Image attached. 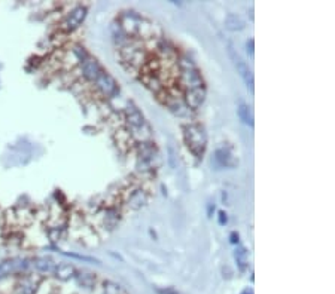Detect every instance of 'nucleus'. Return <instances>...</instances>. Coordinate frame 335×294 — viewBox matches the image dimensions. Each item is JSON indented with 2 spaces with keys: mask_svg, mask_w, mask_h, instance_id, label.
<instances>
[{
  "mask_svg": "<svg viewBox=\"0 0 335 294\" xmlns=\"http://www.w3.org/2000/svg\"><path fill=\"white\" fill-rule=\"evenodd\" d=\"M125 119H127V124H128L131 135L139 143L151 141L152 128H151V125L147 124V121L144 119V116L140 113V110L136 105L128 104V107L125 108Z\"/></svg>",
  "mask_w": 335,
  "mask_h": 294,
  "instance_id": "nucleus-1",
  "label": "nucleus"
},
{
  "mask_svg": "<svg viewBox=\"0 0 335 294\" xmlns=\"http://www.w3.org/2000/svg\"><path fill=\"white\" fill-rule=\"evenodd\" d=\"M179 75H180V84L185 94L206 88L198 67L190 58H182L179 61Z\"/></svg>",
  "mask_w": 335,
  "mask_h": 294,
  "instance_id": "nucleus-2",
  "label": "nucleus"
},
{
  "mask_svg": "<svg viewBox=\"0 0 335 294\" xmlns=\"http://www.w3.org/2000/svg\"><path fill=\"white\" fill-rule=\"evenodd\" d=\"M120 27L125 33L127 38H147L151 36L154 27L151 22H147L143 17L137 15L136 12H125L120 18Z\"/></svg>",
  "mask_w": 335,
  "mask_h": 294,
  "instance_id": "nucleus-3",
  "label": "nucleus"
},
{
  "mask_svg": "<svg viewBox=\"0 0 335 294\" xmlns=\"http://www.w3.org/2000/svg\"><path fill=\"white\" fill-rule=\"evenodd\" d=\"M183 140L190 152L197 158L201 159L206 147H207V135L201 125L198 124H188L183 126Z\"/></svg>",
  "mask_w": 335,
  "mask_h": 294,
  "instance_id": "nucleus-4",
  "label": "nucleus"
},
{
  "mask_svg": "<svg viewBox=\"0 0 335 294\" xmlns=\"http://www.w3.org/2000/svg\"><path fill=\"white\" fill-rule=\"evenodd\" d=\"M85 17H87V8H85V6H76V8H73V9L66 15V18L63 20L61 28H63L64 31H67V33H72V31H74V30H78V28L82 25Z\"/></svg>",
  "mask_w": 335,
  "mask_h": 294,
  "instance_id": "nucleus-5",
  "label": "nucleus"
},
{
  "mask_svg": "<svg viewBox=\"0 0 335 294\" xmlns=\"http://www.w3.org/2000/svg\"><path fill=\"white\" fill-rule=\"evenodd\" d=\"M230 55H231V60L237 68V73L241 76V79L244 81L247 89L253 94V75H252V70L249 68V65L246 64V61L233 49V46H230Z\"/></svg>",
  "mask_w": 335,
  "mask_h": 294,
  "instance_id": "nucleus-6",
  "label": "nucleus"
},
{
  "mask_svg": "<svg viewBox=\"0 0 335 294\" xmlns=\"http://www.w3.org/2000/svg\"><path fill=\"white\" fill-rule=\"evenodd\" d=\"M30 266L28 260L25 259H8L0 262V281L9 278L11 275L25 271Z\"/></svg>",
  "mask_w": 335,
  "mask_h": 294,
  "instance_id": "nucleus-7",
  "label": "nucleus"
},
{
  "mask_svg": "<svg viewBox=\"0 0 335 294\" xmlns=\"http://www.w3.org/2000/svg\"><path fill=\"white\" fill-rule=\"evenodd\" d=\"M121 55H122V60L125 63H128L131 67H139L143 63V60H144V54H143L142 48L131 45L130 41L125 45H122Z\"/></svg>",
  "mask_w": 335,
  "mask_h": 294,
  "instance_id": "nucleus-8",
  "label": "nucleus"
},
{
  "mask_svg": "<svg viewBox=\"0 0 335 294\" xmlns=\"http://www.w3.org/2000/svg\"><path fill=\"white\" fill-rule=\"evenodd\" d=\"M96 86L106 95V97H114L117 92H118V84L117 81L112 78L107 71H101L100 76L96 79Z\"/></svg>",
  "mask_w": 335,
  "mask_h": 294,
  "instance_id": "nucleus-9",
  "label": "nucleus"
},
{
  "mask_svg": "<svg viewBox=\"0 0 335 294\" xmlns=\"http://www.w3.org/2000/svg\"><path fill=\"white\" fill-rule=\"evenodd\" d=\"M101 71H103V67L100 65V63H98L96 58L88 57V58H85V60L82 61V75H84L88 81L96 82V79L100 76V73H101Z\"/></svg>",
  "mask_w": 335,
  "mask_h": 294,
  "instance_id": "nucleus-10",
  "label": "nucleus"
},
{
  "mask_svg": "<svg viewBox=\"0 0 335 294\" xmlns=\"http://www.w3.org/2000/svg\"><path fill=\"white\" fill-rule=\"evenodd\" d=\"M31 265L37 272H41V273H54L58 263L48 259V257H36Z\"/></svg>",
  "mask_w": 335,
  "mask_h": 294,
  "instance_id": "nucleus-11",
  "label": "nucleus"
},
{
  "mask_svg": "<svg viewBox=\"0 0 335 294\" xmlns=\"http://www.w3.org/2000/svg\"><path fill=\"white\" fill-rule=\"evenodd\" d=\"M76 273H78V271L73 265H57V268L54 271L55 278L58 281H63V282L73 279L74 276H76Z\"/></svg>",
  "mask_w": 335,
  "mask_h": 294,
  "instance_id": "nucleus-12",
  "label": "nucleus"
},
{
  "mask_svg": "<svg viewBox=\"0 0 335 294\" xmlns=\"http://www.w3.org/2000/svg\"><path fill=\"white\" fill-rule=\"evenodd\" d=\"M237 116L239 119L249 125V126H253V115H252V110H250V105L246 104L244 101H240L239 105H237Z\"/></svg>",
  "mask_w": 335,
  "mask_h": 294,
  "instance_id": "nucleus-13",
  "label": "nucleus"
},
{
  "mask_svg": "<svg viewBox=\"0 0 335 294\" xmlns=\"http://www.w3.org/2000/svg\"><path fill=\"white\" fill-rule=\"evenodd\" d=\"M225 27L231 31H241L246 27L244 20L237 14H228L225 17Z\"/></svg>",
  "mask_w": 335,
  "mask_h": 294,
  "instance_id": "nucleus-14",
  "label": "nucleus"
},
{
  "mask_svg": "<svg viewBox=\"0 0 335 294\" xmlns=\"http://www.w3.org/2000/svg\"><path fill=\"white\" fill-rule=\"evenodd\" d=\"M146 202H147V196H146V193L143 190H136L128 198V207L131 210H139V208L144 207Z\"/></svg>",
  "mask_w": 335,
  "mask_h": 294,
  "instance_id": "nucleus-15",
  "label": "nucleus"
},
{
  "mask_svg": "<svg viewBox=\"0 0 335 294\" xmlns=\"http://www.w3.org/2000/svg\"><path fill=\"white\" fill-rule=\"evenodd\" d=\"M215 164L219 167V168H225V167H233L234 162L231 161V155L225 150V149H220L215 153Z\"/></svg>",
  "mask_w": 335,
  "mask_h": 294,
  "instance_id": "nucleus-16",
  "label": "nucleus"
},
{
  "mask_svg": "<svg viewBox=\"0 0 335 294\" xmlns=\"http://www.w3.org/2000/svg\"><path fill=\"white\" fill-rule=\"evenodd\" d=\"M37 288H39V285H37L31 278H25L17 285L18 294H36Z\"/></svg>",
  "mask_w": 335,
  "mask_h": 294,
  "instance_id": "nucleus-17",
  "label": "nucleus"
},
{
  "mask_svg": "<svg viewBox=\"0 0 335 294\" xmlns=\"http://www.w3.org/2000/svg\"><path fill=\"white\" fill-rule=\"evenodd\" d=\"M74 278H76L78 284L84 288H93L96 284V276L88 272H78Z\"/></svg>",
  "mask_w": 335,
  "mask_h": 294,
  "instance_id": "nucleus-18",
  "label": "nucleus"
},
{
  "mask_svg": "<svg viewBox=\"0 0 335 294\" xmlns=\"http://www.w3.org/2000/svg\"><path fill=\"white\" fill-rule=\"evenodd\" d=\"M234 257H236V262H237L239 269L241 272L246 271V268H247V251H246V248L244 247H239L236 250V252H234Z\"/></svg>",
  "mask_w": 335,
  "mask_h": 294,
  "instance_id": "nucleus-19",
  "label": "nucleus"
},
{
  "mask_svg": "<svg viewBox=\"0 0 335 294\" xmlns=\"http://www.w3.org/2000/svg\"><path fill=\"white\" fill-rule=\"evenodd\" d=\"M103 294H127L125 288L114 281H106L103 287Z\"/></svg>",
  "mask_w": 335,
  "mask_h": 294,
  "instance_id": "nucleus-20",
  "label": "nucleus"
},
{
  "mask_svg": "<svg viewBox=\"0 0 335 294\" xmlns=\"http://www.w3.org/2000/svg\"><path fill=\"white\" fill-rule=\"evenodd\" d=\"M157 294H182V293L171 287H167V288H157Z\"/></svg>",
  "mask_w": 335,
  "mask_h": 294,
  "instance_id": "nucleus-21",
  "label": "nucleus"
},
{
  "mask_svg": "<svg viewBox=\"0 0 335 294\" xmlns=\"http://www.w3.org/2000/svg\"><path fill=\"white\" fill-rule=\"evenodd\" d=\"M227 222H228V217H227V214L223 212V211H220L219 212V225H227Z\"/></svg>",
  "mask_w": 335,
  "mask_h": 294,
  "instance_id": "nucleus-22",
  "label": "nucleus"
},
{
  "mask_svg": "<svg viewBox=\"0 0 335 294\" xmlns=\"http://www.w3.org/2000/svg\"><path fill=\"white\" fill-rule=\"evenodd\" d=\"M247 52L250 54V57H253V39L247 41Z\"/></svg>",
  "mask_w": 335,
  "mask_h": 294,
  "instance_id": "nucleus-23",
  "label": "nucleus"
},
{
  "mask_svg": "<svg viewBox=\"0 0 335 294\" xmlns=\"http://www.w3.org/2000/svg\"><path fill=\"white\" fill-rule=\"evenodd\" d=\"M231 242L233 244H236V242H239V235L234 232V233H231Z\"/></svg>",
  "mask_w": 335,
  "mask_h": 294,
  "instance_id": "nucleus-24",
  "label": "nucleus"
},
{
  "mask_svg": "<svg viewBox=\"0 0 335 294\" xmlns=\"http://www.w3.org/2000/svg\"><path fill=\"white\" fill-rule=\"evenodd\" d=\"M241 294H253V291H252V290H246V291H243Z\"/></svg>",
  "mask_w": 335,
  "mask_h": 294,
  "instance_id": "nucleus-25",
  "label": "nucleus"
}]
</instances>
